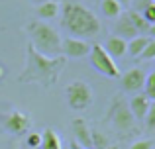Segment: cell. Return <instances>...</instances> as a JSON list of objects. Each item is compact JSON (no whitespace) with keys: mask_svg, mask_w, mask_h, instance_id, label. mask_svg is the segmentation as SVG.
Here are the masks:
<instances>
[{"mask_svg":"<svg viewBox=\"0 0 155 149\" xmlns=\"http://www.w3.org/2000/svg\"><path fill=\"white\" fill-rule=\"evenodd\" d=\"M59 10H61V26L65 31L71 34V37L88 39L96 37L100 34V20L87 6L75 2V0H63Z\"/></svg>","mask_w":155,"mask_h":149,"instance_id":"7a4b0ae2","label":"cell"},{"mask_svg":"<svg viewBox=\"0 0 155 149\" xmlns=\"http://www.w3.org/2000/svg\"><path fill=\"white\" fill-rule=\"evenodd\" d=\"M141 14H143V18L147 20L149 24H155V4L151 2V4H149V6L143 10V12H141Z\"/></svg>","mask_w":155,"mask_h":149,"instance_id":"cb8c5ba5","label":"cell"},{"mask_svg":"<svg viewBox=\"0 0 155 149\" xmlns=\"http://www.w3.org/2000/svg\"><path fill=\"white\" fill-rule=\"evenodd\" d=\"M106 149H118V145H108Z\"/></svg>","mask_w":155,"mask_h":149,"instance_id":"f546056e","label":"cell"},{"mask_svg":"<svg viewBox=\"0 0 155 149\" xmlns=\"http://www.w3.org/2000/svg\"><path fill=\"white\" fill-rule=\"evenodd\" d=\"M149 104L151 100L147 98L145 94H134L132 100H130V112H132L134 120H143L147 116V110H149Z\"/></svg>","mask_w":155,"mask_h":149,"instance_id":"7c38bea8","label":"cell"},{"mask_svg":"<svg viewBox=\"0 0 155 149\" xmlns=\"http://www.w3.org/2000/svg\"><path fill=\"white\" fill-rule=\"evenodd\" d=\"M2 76H4V69H2V67H0V79H2Z\"/></svg>","mask_w":155,"mask_h":149,"instance_id":"4dcf8cb0","label":"cell"},{"mask_svg":"<svg viewBox=\"0 0 155 149\" xmlns=\"http://www.w3.org/2000/svg\"><path fill=\"white\" fill-rule=\"evenodd\" d=\"M38 2H39V4H41V2H49V0H38Z\"/></svg>","mask_w":155,"mask_h":149,"instance_id":"1f68e13d","label":"cell"},{"mask_svg":"<svg viewBox=\"0 0 155 149\" xmlns=\"http://www.w3.org/2000/svg\"><path fill=\"white\" fill-rule=\"evenodd\" d=\"M120 80H122V88L126 92H140L143 88V83H145V73L140 67H134V69L126 71Z\"/></svg>","mask_w":155,"mask_h":149,"instance_id":"9c48e42d","label":"cell"},{"mask_svg":"<svg viewBox=\"0 0 155 149\" xmlns=\"http://www.w3.org/2000/svg\"><path fill=\"white\" fill-rule=\"evenodd\" d=\"M106 49V53L110 55V57H124L126 55V47H128V41H124L122 37H116V35H112V37H108V41H106V45H102Z\"/></svg>","mask_w":155,"mask_h":149,"instance_id":"4fadbf2b","label":"cell"},{"mask_svg":"<svg viewBox=\"0 0 155 149\" xmlns=\"http://www.w3.org/2000/svg\"><path fill=\"white\" fill-rule=\"evenodd\" d=\"M140 59H143V61H151V59H155V39L149 37L147 45H145V49L141 51Z\"/></svg>","mask_w":155,"mask_h":149,"instance_id":"44dd1931","label":"cell"},{"mask_svg":"<svg viewBox=\"0 0 155 149\" xmlns=\"http://www.w3.org/2000/svg\"><path fill=\"white\" fill-rule=\"evenodd\" d=\"M91 139H92V149H106L108 147V139L102 131H91Z\"/></svg>","mask_w":155,"mask_h":149,"instance_id":"ffe728a7","label":"cell"},{"mask_svg":"<svg viewBox=\"0 0 155 149\" xmlns=\"http://www.w3.org/2000/svg\"><path fill=\"white\" fill-rule=\"evenodd\" d=\"M110 122H112V126L118 131H124V134L134 130V122L136 120H134L130 108L124 104V100H120V98L114 100L112 108H110Z\"/></svg>","mask_w":155,"mask_h":149,"instance_id":"52a82bcc","label":"cell"},{"mask_svg":"<svg viewBox=\"0 0 155 149\" xmlns=\"http://www.w3.org/2000/svg\"><path fill=\"white\" fill-rule=\"evenodd\" d=\"M100 12L106 18H118L122 14V4L118 0H102L100 2Z\"/></svg>","mask_w":155,"mask_h":149,"instance_id":"ac0fdd59","label":"cell"},{"mask_svg":"<svg viewBox=\"0 0 155 149\" xmlns=\"http://www.w3.org/2000/svg\"><path fill=\"white\" fill-rule=\"evenodd\" d=\"M130 149H153V143L149 139H140V141H136Z\"/></svg>","mask_w":155,"mask_h":149,"instance_id":"484cf974","label":"cell"},{"mask_svg":"<svg viewBox=\"0 0 155 149\" xmlns=\"http://www.w3.org/2000/svg\"><path fill=\"white\" fill-rule=\"evenodd\" d=\"M67 67V57H45L28 43L26 49V67L20 73L18 80L24 84H39V86H53Z\"/></svg>","mask_w":155,"mask_h":149,"instance_id":"6da1fadb","label":"cell"},{"mask_svg":"<svg viewBox=\"0 0 155 149\" xmlns=\"http://www.w3.org/2000/svg\"><path fill=\"white\" fill-rule=\"evenodd\" d=\"M145 122H147V130H155V100H151V104H149Z\"/></svg>","mask_w":155,"mask_h":149,"instance_id":"7402d4cb","label":"cell"},{"mask_svg":"<svg viewBox=\"0 0 155 149\" xmlns=\"http://www.w3.org/2000/svg\"><path fill=\"white\" fill-rule=\"evenodd\" d=\"M39 145H41V134H30L28 135V147L38 149Z\"/></svg>","mask_w":155,"mask_h":149,"instance_id":"603a6c76","label":"cell"},{"mask_svg":"<svg viewBox=\"0 0 155 149\" xmlns=\"http://www.w3.org/2000/svg\"><path fill=\"white\" fill-rule=\"evenodd\" d=\"M0 122H2L4 130L12 135H24L31 126V118L24 114L22 110H10L6 114H0Z\"/></svg>","mask_w":155,"mask_h":149,"instance_id":"8992f818","label":"cell"},{"mask_svg":"<svg viewBox=\"0 0 155 149\" xmlns=\"http://www.w3.org/2000/svg\"><path fill=\"white\" fill-rule=\"evenodd\" d=\"M151 2H153V0H132V4H134L132 10H134V12H143Z\"/></svg>","mask_w":155,"mask_h":149,"instance_id":"d4e9b609","label":"cell"},{"mask_svg":"<svg viewBox=\"0 0 155 149\" xmlns=\"http://www.w3.org/2000/svg\"><path fill=\"white\" fill-rule=\"evenodd\" d=\"M114 31H116V37H122L124 41H130V39L137 37V31L132 26V22H130L126 12H122V16H118L116 24H114Z\"/></svg>","mask_w":155,"mask_h":149,"instance_id":"8fae6325","label":"cell"},{"mask_svg":"<svg viewBox=\"0 0 155 149\" xmlns=\"http://www.w3.org/2000/svg\"><path fill=\"white\" fill-rule=\"evenodd\" d=\"M147 34H149V37H151V39H155V24L149 26V31H147Z\"/></svg>","mask_w":155,"mask_h":149,"instance_id":"4316f807","label":"cell"},{"mask_svg":"<svg viewBox=\"0 0 155 149\" xmlns=\"http://www.w3.org/2000/svg\"><path fill=\"white\" fill-rule=\"evenodd\" d=\"M65 94H67L69 108H73V110H87L94 100L91 84H87L84 80H75V83L67 84Z\"/></svg>","mask_w":155,"mask_h":149,"instance_id":"277c9868","label":"cell"},{"mask_svg":"<svg viewBox=\"0 0 155 149\" xmlns=\"http://www.w3.org/2000/svg\"><path fill=\"white\" fill-rule=\"evenodd\" d=\"M153 4H155V0H153Z\"/></svg>","mask_w":155,"mask_h":149,"instance_id":"d6a6232c","label":"cell"},{"mask_svg":"<svg viewBox=\"0 0 155 149\" xmlns=\"http://www.w3.org/2000/svg\"><path fill=\"white\" fill-rule=\"evenodd\" d=\"M28 31L31 37V45L45 57H59L61 53V35L53 26L45 24L43 20H34L28 24Z\"/></svg>","mask_w":155,"mask_h":149,"instance_id":"3957f363","label":"cell"},{"mask_svg":"<svg viewBox=\"0 0 155 149\" xmlns=\"http://www.w3.org/2000/svg\"><path fill=\"white\" fill-rule=\"evenodd\" d=\"M69 149H83V147H81V145H79V143H75V141H73V143H71V145H69Z\"/></svg>","mask_w":155,"mask_h":149,"instance_id":"83f0119b","label":"cell"},{"mask_svg":"<svg viewBox=\"0 0 155 149\" xmlns=\"http://www.w3.org/2000/svg\"><path fill=\"white\" fill-rule=\"evenodd\" d=\"M88 57H91V65L94 67L100 75L108 76V79H120V69H118L116 61L106 53V49L100 43H94V45L91 47Z\"/></svg>","mask_w":155,"mask_h":149,"instance_id":"5b68a950","label":"cell"},{"mask_svg":"<svg viewBox=\"0 0 155 149\" xmlns=\"http://www.w3.org/2000/svg\"><path fill=\"white\" fill-rule=\"evenodd\" d=\"M38 18L39 20H53L57 14H59V4L55 0H49V2H41L38 6Z\"/></svg>","mask_w":155,"mask_h":149,"instance_id":"2e32d148","label":"cell"},{"mask_svg":"<svg viewBox=\"0 0 155 149\" xmlns=\"http://www.w3.org/2000/svg\"><path fill=\"white\" fill-rule=\"evenodd\" d=\"M73 134H75V141L83 149H92V139H91V128L87 126L83 118L73 120Z\"/></svg>","mask_w":155,"mask_h":149,"instance_id":"30bf717a","label":"cell"},{"mask_svg":"<svg viewBox=\"0 0 155 149\" xmlns=\"http://www.w3.org/2000/svg\"><path fill=\"white\" fill-rule=\"evenodd\" d=\"M126 14H128V18H130V22H132V26L136 28L137 35H147V31H149V26H151V24H149L147 20L143 18V14H141V12L128 10Z\"/></svg>","mask_w":155,"mask_h":149,"instance_id":"5bb4252c","label":"cell"},{"mask_svg":"<svg viewBox=\"0 0 155 149\" xmlns=\"http://www.w3.org/2000/svg\"><path fill=\"white\" fill-rule=\"evenodd\" d=\"M120 4H124V6H128V4H132V0H118Z\"/></svg>","mask_w":155,"mask_h":149,"instance_id":"f1b7e54d","label":"cell"},{"mask_svg":"<svg viewBox=\"0 0 155 149\" xmlns=\"http://www.w3.org/2000/svg\"><path fill=\"white\" fill-rule=\"evenodd\" d=\"M143 94L147 96L149 100H155V73L145 75V83H143Z\"/></svg>","mask_w":155,"mask_h":149,"instance_id":"d6986e66","label":"cell"},{"mask_svg":"<svg viewBox=\"0 0 155 149\" xmlns=\"http://www.w3.org/2000/svg\"><path fill=\"white\" fill-rule=\"evenodd\" d=\"M61 53L65 57H71V59H81V57H87L91 53V45H88L84 39L79 37H71L69 35L67 39L61 41Z\"/></svg>","mask_w":155,"mask_h":149,"instance_id":"ba28073f","label":"cell"},{"mask_svg":"<svg viewBox=\"0 0 155 149\" xmlns=\"http://www.w3.org/2000/svg\"><path fill=\"white\" fill-rule=\"evenodd\" d=\"M39 147L41 149H61V138L51 130V128H47V130L43 131V135H41V145Z\"/></svg>","mask_w":155,"mask_h":149,"instance_id":"e0dca14e","label":"cell"},{"mask_svg":"<svg viewBox=\"0 0 155 149\" xmlns=\"http://www.w3.org/2000/svg\"><path fill=\"white\" fill-rule=\"evenodd\" d=\"M147 41H149V35H137V37L130 39V41H128V47H126V53H128L130 57L137 59L141 55V51L145 49Z\"/></svg>","mask_w":155,"mask_h":149,"instance_id":"9a60e30c","label":"cell"}]
</instances>
